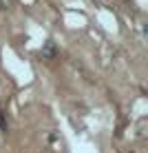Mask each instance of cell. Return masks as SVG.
Returning a JSON list of instances; mask_svg holds the SVG:
<instances>
[{"label": "cell", "mask_w": 148, "mask_h": 153, "mask_svg": "<svg viewBox=\"0 0 148 153\" xmlns=\"http://www.w3.org/2000/svg\"><path fill=\"white\" fill-rule=\"evenodd\" d=\"M57 51H60V49H57L55 42H53V40H46L44 47L40 49V56L44 58V60H53V58H57Z\"/></svg>", "instance_id": "1"}, {"label": "cell", "mask_w": 148, "mask_h": 153, "mask_svg": "<svg viewBox=\"0 0 148 153\" xmlns=\"http://www.w3.org/2000/svg\"><path fill=\"white\" fill-rule=\"evenodd\" d=\"M4 129H7V120H4V115L0 113V131H4Z\"/></svg>", "instance_id": "2"}]
</instances>
